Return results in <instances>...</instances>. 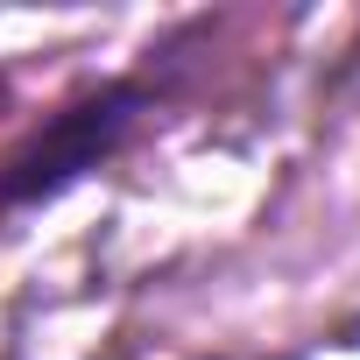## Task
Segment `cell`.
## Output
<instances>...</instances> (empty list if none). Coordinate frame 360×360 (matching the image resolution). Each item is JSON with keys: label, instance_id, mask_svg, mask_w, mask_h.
I'll list each match as a JSON object with an SVG mask.
<instances>
[{"label": "cell", "instance_id": "obj_1", "mask_svg": "<svg viewBox=\"0 0 360 360\" xmlns=\"http://www.w3.org/2000/svg\"><path fill=\"white\" fill-rule=\"evenodd\" d=\"M141 106V92L134 85H113V92H99V99H85V106H71L29 155H15V176L0 191L8 198H36V191H50V184H64V176H78L120 127H127V113Z\"/></svg>", "mask_w": 360, "mask_h": 360}]
</instances>
